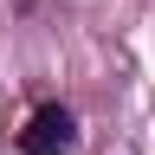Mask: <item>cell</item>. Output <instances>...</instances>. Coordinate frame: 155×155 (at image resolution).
<instances>
[{"mask_svg": "<svg viewBox=\"0 0 155 155\" xmlns=\"http://www.w3.org/2000/svg\"><path fill=\"white\" fill-rule=\"evenodd\" d=\"M19 155H78V116L65 104H39L19 129Z\"/></svg>", "mask_w": 155, "mask_h": 155, "instance_id": "cell-1", "label": "cell"}]
</instances>
